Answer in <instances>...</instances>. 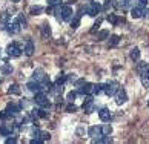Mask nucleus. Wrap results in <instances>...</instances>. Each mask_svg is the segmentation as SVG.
<instances>
[{
	"mask_svg": "<svg viewBox=\"0 0 149 144\" xmlns=\"http://www.w3.org/2000/svg\"><path fill=\"white\" fill-rule=\"evenodd\" d=\"M108 35H109L108 31H100V32L97 34V40H104V38H106Z\"/></svg>",
	"mask_w": 149,
	"mask_h": 144,
	"instance_id": "72a5a7b5",
	"label": "nucleus"
},
{
	"mask_svg": "<svg viewBox=\"0 0 149 144\" xmlns=\"http://www.w3.org/2000/svg\"><path fill=\"white\" fill-rule=\"evenodd\" d=\"M26 87H28V91L34 92V93H37V92H42V89H40V83H38V81H36V80L29 81L28 84H26Z\"/></svg>",
	"mask_w": 149,
	"mask_h": 144,
	"instance_id": "ddd939ff",
	"label": "nucleus"
},
{
	"mask_svg": "<svg viewBox=\"0 0 149 144\" xmlns=\"http://www.w3.org/2000/svg\"><path fill=\"white\" fill-rule=\"evenodd\" d=\"M5 29H6L9 34H13V35H14V34H19V32H20L22 26H20V23H19V20L15 19V20H13V21L9 20V23L6 25V28H5Z\"/></svg>",
	"mask_w": 149,
	"mask_h": 144,
	"instance_id": "423d86ee",
	"label": "nucleus"
},
{
	"mask_svg": "<svg viewBox=\"0 0 149 144\" xmlns=\"http://www.w3.org/2000/svg\"><path fill=\"white\" fill-rule=\"evenodd\" d=\"M25 55H28V57H31L32 54H34V42L31 40V38H28V40L25 42V49H23Z\"/></svg>",
	"mask_w": 149,
	"mask_h": 144,
	"instance_id": "9b49d317",
	"label": "nucleus"
},
{
	"mask_svg": "<svg viewBox=\"0 0 149 144\" xmlns=\"http://www.w3.org/2000/svg\"><path fill=\"white\" fill-rule=\"evenodd\" d=\"M75 97H77V92H74V91H72V92H69V93H68V97H66V100H68L69 103H72L74 100H75Z\"/></svg>",
	"mask_w": 149,
	"mask_h": 144,
	"instance_id": "4c0bfd02",
	"label": "nucleus"
},
{
	"mask_svg": "<svg viewBox=\"0 0 149 144\" xmlns=\"http://www.w3.org/2000/svg\"><path fill=\"white\" fill-rule=\"evenodd\" d=\"M69 21H71V28H72V29H75V28L79 26V23H80V14L72 15V19H71Z\"/></svg>",
	"mask_w": 149,
	"mask_h": 144,
	"instance_id": "393cba45",
	"label": "nucleus"
},
{
	"mask_svg": "<svg viewBox=\"0 0 149 144\" xmlns=\"http://www.w3.org/2000/svg\"><path fill=\"white\" fill-rule=\"evenodd\" d=\"M83 110H85L86 114H92L94 110H95V104H94V100L83 103Z\"/></svg>",
	"mask_w": 149,
	"mask_h": 144,
	"instance_id": "a211bd4d",
	"label": "nucleus"
},
{
	"mask_svg": "<svg viewBox=\"0 0 149 144\" xmlns=\"http://www.w3.org/2000/svg\"><path fill=\"white\" fill-rule=\"evenodd\" d=\"M118 87H120V84H118L117 81L112 80V81H108L106 84H103V92L106 93L108 97H114V93L117 92Z\"/></svg>",
	"mask_w": 149,
	"mask_h": 144,
	"instance_id": "f257e3e1",
	"label": "nucleus"
},
{
	"mask_svg": "<svg viewBox=\"0 0 149 144\" xmlns=\"http://www.w3.org/2000/svg\"><path fill=\"white\" fill-rule=\"evenodd\" d=\"M85 11H86V14L89 15V17H95V15L102 11V5L97 3V2H92V3H89V5H86Z\"/></svg>",
	"mask_w": 149,
	"mask_h": 144,
	"instance_id": "f03ea898",
	"label": "nucleus"
},
{
	"mask_svg": "<svg viewBox=\"0 0 149 144\" xmlns=\"http://www.w3.org/2000/svg\"><path fill=\"white\" fill-rule=\"evenodd\" d=\"M146 69H148V64H146L145 62H140L139 66H137V71H139V74H140V75L145 74V71H146Z\"/></svg>",
	"mask_w": 149,
	"mask_h": 144,
	"instance_id": "c85d7f7f",
	"label": "nucleus"
},
{
	"mask_svg": "<svg viewBox=\"0 0 149 144\" xmlns=\"http://www.w3.org/2000/svg\"><path fill=\"white\" fill-rule=\"evenodd\" d=\"M8 93H13V95H20V87L17 84H13L8 89Z\"/></svg>",
	"mask_w": 149,
	"mask_h": 144,
	"instance_id": "cd10ccee",
	"label": "nucleus"
},
{
	"mask_svg": "<svg viewBox=\"0 0 149 144\" xmlns=\"http://www.w3.org/2000/svg\"><path fill=\"white\" fill-rule=\"evenodd\" d=\"M114 97H115V103L117 104H123L128 101V93H126L125 87H118L117 92L114 93Z\"/></svg>",
	"mask_w": 149,
	"mask_h": 144,
	"instance_id": "39448f33",
	"label": "nucleus"
},
{
	"mask_svg": "<svg viewBox=\"0 0 149 144\" xmlns=\"http://www.w3.org/2000/svg\"><path fill=\"white\" fill-rule=\"evenodd\" d=\"M54 14H56L57 21H63V20H62V8H60V5H57V6H56V9H54Z\"/></svg>",
	"mask_w": 149,
	"mask_h": 144,
	"instance_id": "c756f323",
	"label": "nucleus"
},
{
	"mask_svg": "<svg viewBox=\"0 0 149 144\" xmlns=\"http://www.w3.org/2000/svg\"><path fill=\"white\" fill-rule=\"evenodd\" d=\"M13 2H14V3H17V2H20V0H13Z\"/></svg>",
	"mask_w": 149,
	"mask_h": 144,
	"instance_id": "8fccbe9b",
	"label": "nucleus"
},
{
	"mask_svg": "<svg viewBox=\"0 0 149 144\" xmlns=\"http://www.w3.org/2000/svg\"><path fill=\"white\" fill-rule=\"evenodd\" d=\"M112 5V0H106V3H104V8H109Z\"/></svg>",
	"mask_w": 149,
	"mask_h": 144,
	"instance_id": "de8ad7c7",
	"label": "nucleus"
},
{
	"mask_svg": "<svg viewBox=\"0 0 149 144\" xmlns=\"http://www.w3.org/2000/svg\"><path fill=\"white\" fill-rule=\"evenodd\" d=\"M118 42H120V37L118 35H111V38H109V43H108V45L109 46H117L118 45Z\"/></svg>",
	"mask_w": 149,
	"mask_h": 144,
	"instance_id": "bb28decb",
	"label": "nucleus"
},
{
	"mask_svg": "<svg viewBox=\"0 0 149 144\" xmlns=\"http://www.w3.org/2000/svg\"><path fill=\"white\" fill-rule=\"evenodd\" d=\"M19 112H20V106H17L14 103H9L6 109H5V115L6 117H15V115H19Z\"/></svg>",
	"mask_w": 149,
	"mask_h": 144,
	"instance_id": "0eeeda50",
	"label": "nucleus"
},
{
	"mask_svg": "<svg viewBox=\"0 0 149 144\" xmlns=\"http://www.w3.org/2000/svg\"><path fill=\"white\" fill-rule=\"evenodd\" d=\"M48 77H46V74H45V71L43 69H36L34 72H32V80H36V81H38V83H42L43 80H46Z\"/></svg>",
	"mask_w": 149,
	"mask_h": 144,
	"instance_id": "9d476101",
	"label": "nucleus"
},
{
	"mask_svg": "<svg viewBox=\"0 0 149 144\" xmlns=\"http://www.w3.org/2000/svg\"><path fill=\"white\" fill-rule=\"evenodd\" d=\"M148 104H149V103H148Z\"/></svg>",
	"mask_w": 149,
	"mask_h": 144,
	"instance_id": "603ef678",
	"label": "nucleus"
},
{
	"mask_svg": "<svg viewBox=\"0 0 149 144\" xmlns=\"http://www.w3.org/2000/svg\"><path fill=\"white\" fill-rule=\"evenodd\" d=\"M15 141H17L15 138H6V144H14Z\"/></svg>",
	"mask_w": 149,
	"mask_h": 144,
	"instance_id": "a18cd8bd",
	"label": "nucleus"
},
{
	"mask_svg": "<svg viewBox=\"0 0 149 144\" xmlns=\"http://www.w3.org/2000/svg\"><path fill=\"white\" fill-rule=\"evenodd\" d=\"M103 138H92L94 140V143H98V144H102V143H111L112 140H111V136L109 135H102Z\"/></svg>",
	"mask_w": 149,
	"mask_h": 144,
	"instance_id": "b1692460",
	"label": "nucleus"
},
{
	"mask_svg": "<svg viewBox=\"0 0 149 144\" xmlns=\"http://www.w3.org/2000/svg\"><path fill=\"white\" fill-rule=\"evenodd\" d=\"M75 110H77V107L74 104H68V106H66V112H75Z\"/></svg>",
	"mask_w": 149,
	"mask_h": 144,
	"instance_id": "a19ab883",
	"label": "nucleus"
},
{
	"mask_svg": "<svg viewBox=\"0 0 149 144\" xmlns=\"http://www.w3.org/2000/svg\"><path fill=\"white\" fill-rule=\"evenodd\" d=\"M108 21H109L111 25H117V23H118V17H117L115 14H109V15H108Z\"/></svg>",
	"mask_w": 149,
	"mask_h": 144,
	"instance_id": "473e14b6",
	"label": "nucleus"
},
{
	"mask_svg": "<svg viewBox=\"0 0 149 144\" xmlns=\"http://www.w3.org/2000/svg\"><path fill=\"white\" fill-rule=\"evenodd\" d=\"M72 15H74V11H72V8H71L69 5L62 6V20L63 21H69L71 19H72Z\"/></svg>",
	"mask_w": 149,
	"mask_h": 144,
	"instance_id": "6e6552de",
	"label": "nucleus"
},
{
	"mask_svg": "<svg viewBox=\"0 0 149 144\" xmlns=\"http://www.w3.org/2000/svg\"><path fill=\"white\" fill-rule=\"evenodd\" d=\"M139 3H140V6L143 8V6H146V5L149 3V0H139Z\"/></svg>",
	"mask_w": 149,
	"mask_h": 144,
	"instance_id": "c03bdc74",
	"label": "nucleus"
},
{
	"mask_svg": "<svg viewBox=\"0 0 149 144\" xmlns=\"http://www.w3.org/2000/svg\"><path fill=\"white\" fill-rule=\"evenodd\" d=\"M131 17L132 19H140L143 17V8L141 6H135L131 9Z\"/></svg>",
	"mask_w": 149,
	"mask_h": 144,
	"instance_id": "f3484780",
	"label": "nucleus"
},
{
	"mask_svg": "<svg viewBox=\"0 0 149 144\" xmlns=\"http://www.w3.org/2000/svg\"><path fill=\"white\" fill-rule=\"evenodd\" d=\"M65 81H68V80H66V75H65V74H60V75L57 77V80H56V84H57V86H63Z\"/></svg>",
	"mask_w": 149,
	"mask_h": 144,
	"instance_id": "2f4dec72",
	"label": "nucleus"
},
{
	"mask_svg": "<svg viewBox=\"0 0 149 144\" xmlns=\"http://www.w3.org/2000/svg\"><path fill=\"white\" fill-rule=\"evenodd\" d=\"M129 55H131V58L134 60V62H137V60H140V49H139V48H132Z\"/></svg>",
	"mask_w": 149,
	"mask_h": 144,
	"instance_id": "5701e85b",
	"label": "nucleus"
},
{
	"mask_svg": "<svg viewBox=\"0 0 149 144\" xmlns=\"http://www.w3.org/2000/svg\"><path fill=\"white\" fill-rule=\"evenodd\" d=\"M42 35L45 37V38H49L51 37V26H49L48 23H45L42 26Z\"/></svg>",
	"mask_w": 149,
	"mask_h": 144,
	"instance_id": "4be33fe9",
	"label": "nucleus"
},
{
	"mask_svg": "<svg viewBox=\"0 0 149 144\" xmlns=\"http://www.w3.org/2000/svg\"><path fill=\"white\" fill-rule=\"evenodd\" d=\"M6 52H8V55L11 58H17V57H20L22 55V48L17 45V43H11V45H8V48H6Z\"/></svg>",
	"mask_w": 149,
	"mask_h": 144,
	"instance_id": "7ed1b4c3",
	"label": "nucleus"
},
{
	"mask_svg": "<svg viewBox=\"0 0 149 144\" xmlns=\"http://www.w3.org/2000/svg\"><path fill=\"white\" fill-rule=\"evenodd\" d=\"M34 101H36L37 106H40V107H48L49 106V100H48L45 92H37L36 97H34Z\"/></svg>",
	"mask_w": 149,
	"mask_h": 144,
	"instance_id": "20e7f679",
	"label": "nucleus"
},
{
	"mask_svg": "<svg viewBox=\"0 0 149 144\" xmlns=\"http://www.w3.org/2000/svg\"><path fill=\"white\" fill-rule=\"evenodd\" d=\"M143 75H145V77H146V78L149 80V68H148V69L145 71V74H143Z\"/></svg>",
	"mask_w": 149,
	"mask_h": 144,
	"instance_id": "09e8293b",
	"label": "nucleus"
},
{
	"mask_svg": "<svg viewBox=\"0 0 149 144\" xmlns=\"http://www.w3.org/2000/svg\"><path fill=\"white\" fill-rule=\"evenodd\" d=\"M102 25V20H97V23H94V26H92V29H91V32H95L97 29H98V26Z\"/></svg>",
	"mask_w": 149,
	"mask_h": 144,
	"instance_id": "79ce46f5",
	"label": "nucleus"
},
{
	"mask_svg": "<svg viewBox=\"0 0 149 144\" xmlns=\"http://www.w3.org/2000/svg\"><path fill=\"white\" fill-rule=\"evenodd\" d=\"M98 117H100V120H102V121L108 123V121L111 120V112H109L108 109H104V107H103V109L98 110Z\"/></svg>",
	"mask_w": 149,
	"mask_h": 144,
	"instance_id": "4468645a",
	"label": "nucleus"
},
{
	"mask_svg": "<svg viewBox=\"0 0 149 144\" xmlns=\"http://www.w3.org/2000/svg\"><path fill=\"white\" fill-rule=\"evenodd\" d=\"M17 20H19V23H20V26H22V28H26V19H25L22 14H19Z\"/></svg>",
	"mask_w": 149,
	"mask_h": 144,
	"instance_id": "e433bc0d",
	"label": "nucleus"
},
{
	"mask_svg": "<svg viewBox=\"0 0 149 144\" xmlns=\"http://www.w3.org/2000/svg\"><path fill=\"white\" fill-rule=\"evenodd\" d=\"M92 89H94L92 83H85L83 86L79 87V92L77 93H80V95H89V93H92Z\"/></svg>",
	"mask_w": 149,
	"mask_h": 144,
	"instance_id": "1a4fd4ad",
	"label": "nucleus"
},
{
	"mask_svg": "<svg viewBox=\"0 0 149 144\" xmlns=\"http://www.w3.org/2000/svg\"><path fill=\"white\" fill-rule=\"evenodd\" d=\"M0 71H2L3 75H11V74L14 72V68H13V66H11L9 63H6V64L2 66V69H0Z\"/></svg>",
	"mask_w": 149,
	"mask_h": 144,
	"instance_id": "aec40b11",
	"label": "nucleus"
},
{
	"mask_svg": "<svg viewBox=\"0 0 149 144\" xmlns=\"http://www.w3.org/2000/svg\"><path fill=\"white\" fill-rule=\"evenodd\" d=\"M141 83H143V86H145L146 89H148V87H149V80L146 78L145 75H141Z\"/></svg>",
	"mask_w": 149,
	"mask_h": 144,
	"instance_id": "ea45409f",
	"label": "nucleus"
},
{
	"mask_svg": "<svg viewBox=\"0 0 149 144\" xmlns=\"http://www.w3.org/2000/svg\"><path fill=\"white\" fill-rule=\"evenodd\" d=\"M13 129H14V124L13 123H11V124H2V126H0V135L9 136L11 132H13Z\"/></svg>",
	"mask_w": 149,
	"mask_h": 144,
	"instance_id": "f8f14e48",
	"label": "nucleus"
},
{
	"mask_svg": "<svg viewBox=\"0 0 149 144\" xmlns=\"http://www.w3.org/2000/svg\"><path fill=\"white\" fill-rule=\"evenodd\" d=\"M9 19H11V14L9 12H3L2 15H0V28H2V29L6 28V25L9 23Z\"/></svg>",
	"mask_w": 149,
	"mask_h": 144,
	"instance_id": "dca6fc26",
	"label": "nucleus"
},
{
	"mask_svg": "<svg viewBox=\"0 0 149 144\" xmlns=\"http://www.w3.org/2000/svg\"><path fill=\"white\" fill-rule=\"evenodd\" d=\"M85 83H86V81H85L83 78H80V80H75V86H77V87H80V86H83Z\"/></svg>",
	"mask_w": 149,
	"mask_h": 144,
	"instance_id": "37998d69",
	"label": "nucleus"
},
{
	"mask_svg": "<svg viewBox=\"0 0 149 144\" xmlns=\"http://www.w3.org/2000/svg\"><path fill=\"white\" fill-rule=\"evenodd\" d=\"M62 3V0H48V5L49 6H57V5Z\"/></svg>",
	"mask_w": 149,
	"mask_h": 144,
	"instance_id": "58836bf2",
	"label": "nucleus"
},
{
	"mask_svg": "<svg viewBox=\"0 0 149 144\" xmlns=\"http://www.w3.org/2000/svg\"><path fill=\"white\" fill-rule=\"evenodd\" d=\"M143 17H146L149 20V9H143Z\"/></svg>",
	"mask_w": 149,
	"mask_h": 144,
	"instance_id": "49530a36",
	"label": "nucleus"
},
{
	"mask_svg": "<svg viewBox=\"0 0 149 144\" xmlns=\"http://www.w3.org/2000/svg\"><path fill=\"white\" fill-rule=\"evenodd\" d=\"M134 5V0H120L117 3V8H121V9H128Z\"/></svg>",
	"mask_w": 149,
	"mask_h": 144,
	"instance_id": "6ab92c4d",
	"label": "nucleus"
},
{
	"mask_svg": "<svg viewBox=\"0 0 149 144\" xmlns=\"http://www.w3.org/2000/svg\"><path fill=\"white\" fill-rule=\"evenodd\" d=\"M40 12H43V8L42 6H31V9H29V14H32V15H37V14H40Z\"/></svg>",
	"mask_w": 149,
	"mask_h": 144,
	"instance_id": "7c9ffc66",
	"label": "nucleus"
},
{
	"mask_svg": "<svg viewBox=\"0 0 149 144\" xmlns=\"http://www.w3.org/2000/svg\"><path fill=\"white\" fill-rule=\"evenodd\" d=\"M49 138H51L49 132H42V130H40V140H42V143H43V141H48Z\"/></svg>",
	"mask_w": 149,
	"mask_h": 144,
	"instance_id": "f704fd0d",
	"label": "nucleus"
},
{
	"mask_svg": "<svg viewBox=\"0 0 149 144\" xmlns=\"http://www.w3.org/2000/svg\"><path fill=\"white\" fill-rule=\"evenodd\" d=\"M0 83H2V78H0Z\"/></svg>",
	"mask_w": 149,
	"mask_h": 144,
	"instance_id": "3c124183",
	"label": "nucleus"
},
{
	"mask_svg": "<svg viewBox=\"0 0 149 144\" xmlns=\"http://www.w3.org/2000/svg\"><path fill=\"white\" fill-rule=\"evenodd\" d=\"M32 114H34L37 118H48V112L45 109H34V110H32Z\"/></svg>",
	"mask_w": 149,
	"mask_h": 144,
	"instance_id": "412c9836",
	"label": "nucleus"
},
{
	"mask_svg": "<svg viewBox=\"0 0 149 144\" xmlns=\"http://www.w3.org/2000/svg\"><path fill=\"white\" fill-rule=\"evenodd\" d=\"M88 135L91 138H97V136H102V132H100V127L98 126H91L88 129Z\"/></svg>",
	"mask_w": 149,
	"mask_h": 144,
	"instance_id": "2eb2a0df",
	"label": "nucleus"
},
{
	"mask_svg": "<svg viewBox=\"0 0 149 144\" xmlns=\"http://www.w3.org/2000/svg\"><path fill=\"white\" fill-rule=\"evenodd\" d=\"M100 92H103V84H94V89H92V93H97V95H98V93H100Z\"/></svg>",
	"mask_w": 149,
	"mask_h": 144,
	"instance_id": "c9c22d12",
	"label": "nucleus"
},
{
	"mask_svg": "<svg viewBox=\"0 0 149 144\" xmlns=\"http://www.w3.org/2000/svg\"><path fill=\"white\" fill-rule=\"evenodd\" d=\"M100 132H102V135H111L112 127L109 126V124H103V126L100 127Z\"/></svg>",
	"mask_w": 149,
	"mask_h": 144,
	"instance_id": "a878e982",
	"label": "nucleus"
}]
</instances>
